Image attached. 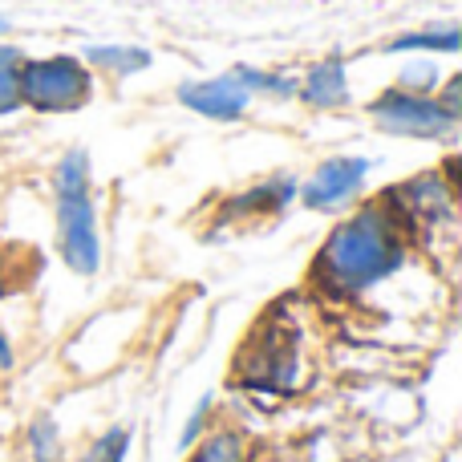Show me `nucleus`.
Returning <instances> with one entry per match:
<instances>
[{"instance_id":"obj_1","label":"nucleus","mask_w":462,"mask_h":462,"mask_svg":"<svg viewBox=\"0 0 462 462\" xmlns=\"http://www.w3.org/2000/svg\"><path fill=\"white\" fill-rule=\"evenodd\" d=\"M410 263V231L393 216L385 195L345 211L341 224L328 227L312 255V288L333 300H365L382 284H390Z\"/></svg>"},{"instance_id":"obj_2","label":"nucleus","mask_w":462,"mask_h":462,"mask_svg":"<svg viewBox=\"0 0 462 462\" xmlns=\"http://www.w3.org/2000/svg\"><path fill=\"white\" fill-rule=\"evenodd\" d=\"M49 191H53V227L61 263L73 276H97L102 272V224H97L94 199V162H89L86 146H73L57 159Z\"/></svg>"},{"instance_id":"obj_3","label":"nucleus","mask_w":462,"mask_h":462,"mask_svg":"<svg viewBox=\"0 0 462 462\" xmlns=\"http://www.w3.org/2000/svg\"><path fill=\"white\" fill-rule=\"evenodd\" d=\"M97 94V73L81 61L78 53H45V57H24L21 65V110L45 114V118H61V114H78L94 102Z\"/></svg>"},{"instance_id":"obj_4","label":"nucleus","mask_w":462,"mask_h":462,"mask_svg":"<svg viewBox=\"0 0 462 462\" xmlns=\"http://www.w3.org/2000/svg\"><path fill=\"white\" fill-rule=\"evenodd\" d=\"M365 114H369V122H374L382 134L418 138V143L455 138V130L462 122L434 94H410V89H398V86H385L382 94L365 106Z\"/></svg>"},{"instance_id":"obj_5","label":"nucleus","mask_w":462,"mask_h":462,"mask_svg":"<svg viewBox=\"0 0 462 462\" xmlns=\"http://www.w3.org/2000/svg\"><path fill=\"white\" fill-rule=\"evenodd\" d=\"M369 175H374V159L365 154H328L309 171V179L296 183V203L312 216H341L361 199Z\"/></svg>"},{"instance_id":"obj_6","label":"nucleus","mask_w":462,"mask_h":462,"mask_svg":"<svg viewBox=\"0 0 462 462\" xmlns=\"http://www.w3.org/2000/svg\"><path fill=\"white\" fill-rule=\"evenodd\" d=\"M179 106L208 122H239L247 110H252L255 97L231 78V69L211 73V78H191L175 89Z\"/></svg>"},{"instance_id":"obj_7","label":"nucleus","mask_w":462,"mask_h":462,"mask_svg":"<svg viewBox=\"0 0 462 462\" xmlns=\"http://www.w3.org/2000/svg\"><path fill=\"white\" fill-rule=\"evenodd\" d=\"M296 183L300 179L296 175H268L260 179V183L244 187V191H236L231 199L224 203V219L227 224H260V219H276L284 216L288 208L296 203Z\"/></svg>"},{"instance_id":"obj_8","label":"nucleus","mask_w":462,"mask_h":462,"mask_svg":"<svg viewBox=\"0 0 462 462\" xmlns=\"http://www.w3.org/2000/svg\"><path fill=\"white\" fill-rule=\"evenodd\" d=\"M296 97L309 110H345L353 102V81H349V61L341 53H328L312 61L309 69L296 78Z\"/></svg>"},{"instance_id":"obj_9","label":"nucleus","mask_w":462,"mask_h":462,"mask_svg":"<svg viewBox=\"0 0 462 462\" xmlns=\"http://www.w3.org/2000/svg\"><path fill=\"white\" fill-rule=\"evenodd\" d=\"M81 61L97 73V78H134V73H146L154 65V53L146 45H122V41H97V45L81 49Z\"/></svg>"},{"instance_id":"obj_10","label":"nucleus","mask_w":462,"mask_h":462,"mask_svg":"<svg viewBox=\"0 0 462 462\" xmlns=\"http://www.w3.org/2000/svg\"><path fill=\"white\" fill-rule=\"evenodd\" d=\"M462 49V32L458 24H422V29L398 32L382 45L385 57H455Z\"/></svg>"},{"instance_id":"obj_11","label":"nucleus","mask_w":462,"mask_h":462,"mask_svg":"<svg viewBox=\"0 0 462 462\" xmlns=\"http://www.w3.org/2000/svg\"><path fill=\"white\" fill-rule=\"evenodd\" d=\"M231 78L252 97H272V102H296V73L263 69V65H231Z\"/></svg>"},{"instance_id":"obj_12","label":"nucleus","mask_w":462,"mask_h":462,"mask_svg":"<svg viewBox=\"0 0 462 462\" xmlns=\"http://www.w3.org/2000/svg\"><path fill=\"white\" fill-rule=\"evenodd\" d=\"M187 462H252V450H247V439L231 426H211L191 450H187Z\"/></svg>"},{"instance_id":"obj_13","label":"nucleus","mask_w":462,"mask_h":462,"mask_svg":"<svg viewBox=\"0 0 462 462\" xmlns=\"http://www.w3.org/2000/svg\"><path fill=\"white\" fill-rule=\"evenodd\" d=\"M24 450H29V462H69V447H65V434L53 422V414L32 418L24 430Z\"/></svg>"},{"instance_id":"obj_14","label":"nucleus","mask_w":462,"mask_h":462,"mask_svg":"<svg viewBox=\"0 0 462 462\" xmlns=\"http://www.w3.org/2000/svg\"><path fill=\"white\" fill-rule=\"evenodd\" d=\"M24 49L0 41V118H13L21 110V65H24Z\"/></svg>"},{"instance_id":"obj_15","label":"nucleus","mask_w":462,"mask_h":462,"mask_svg":"<svg viewBox=\"0 0 462 462\" xmlns=\"http://www.w3.org/2000/svg\"><path fill=\"white\" fill-rule=\"evenodd\" d=\"M442 78H447V73L439 69L434 57H410V61L393 73V86L410 89V94H434V89L442 86Z\"/></svg>"},{"instance_id":"obj_16","label":"nucleus","mask_w":462,"mask_h":462,"mask_svg":"<svg viewBox=\"0 0 462 462\" xmlns=\"http://www.w3.org/2000/svg\"><path fill=\"white\" fill-rule=\"evenodd\" d=\"M130 442H134L130 426H106V430L97 434L86 450H81L78 462H126L130 458Z\"/></svg>"},{"instance_id":"obj_17","label":"nucleus","mask_w":462,"mask_h":462,"mask_svg":"<svg viewBox=\"0 0 462 462\" xmlns=\"http://www.w3.org/2000/svg\"><path fill=\"white\" fill-rule=\"evenodd\" d=\"M216 426V402H211V393H203L199 402L191 406V414H187V422H183V434H179V447L183 450H191L195 442L203 439V434Z\"/></svg>"},{"instance_id":"obj_18","label":"nucleus","mask_w":462,"mask_h":462,"mask_svg":"<svg viewBox=\"0 0 462 462\" xmlns=\"http://www.w3.org/2000/svg\"><path fill=\"white\" fill-rule=\"evenodd\" d=\"M434 97H439V102L447 106L455 118H462V78H458V73H447V78H442V86L434 89Z\"/></svg>"},{"instance_id":"obj_19","label":"nucleus","mask_w":462,"mask_h":462,"mask_svg":"<svg viewBox=\"0 0 462 462\" xmlns=\"http://www.w3.org/2000/svg\"><path fill=\"white\" fill-rule=\"evenodd\" d=\"M13 365H16V349H13V341H8L5 325H0V374H13Z\"/></svg>"},{"instance_id":"obj_20","label":"nucleus","mask_w":462,"mask_h":462,"mask_svg":"<svg viewBox=\"0 0 462 462\" xmlns=\"http://www.w3.org/2000/svg\"><path fill=\"white\" fill-rule=\"evenodd\" d=\"M0 32H8V21H5V16H0Z\"/></svg>"}]
</instances>
